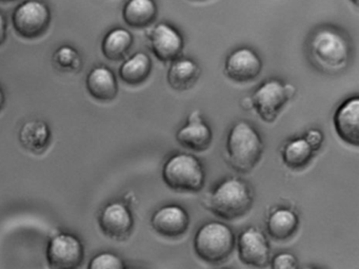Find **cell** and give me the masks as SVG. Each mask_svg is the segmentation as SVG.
I'll use <instances>...</instances> for the list:
<instances>
[{"label":"cell","mask_w":359,"mask_h":269,"mask_svg":"<svg viewBox=\"0 0 359 269\" xmlns=\"http://www.w3.org/2000/svg\"><path fill=\"white\" fill-rule=\"evenodd\" d=\"M308 50L313 64L323 72H340L350 60V41L335 27L317 28L309 39Z\"/></svg>","instance_id":"6da1fadb"},{"label":"cell","mask_w":359,"mask_h":269,"mask_svg":"<svg viewBox=\"0 0 359 269\" xmlns=\"http://www.w3.org/2000/svg\"><path fill=\"white\" fill-rule=\"evenodd\" d=\"M226 149L231 167L241 173H248L259 162L264 143L251 124L239 121L229 132Z\"/></svg>","instance_id":"7a4b0ae2"},{"label":"cell","mask_w":359,"mask_h":269,"mask_svg":"<svg viewBox=\"0 0 359 269\" xmlns=\"http://www.w3.org/2000/svg\"><path fill=\"white\" fill-rule=\"evenodd\" d=\"M253 203L251 188L238 178H226L210 195L208 207L224 220L245 216Z\"/></svg>","instance_id":"3957f363"},{"label":"cell","mask_w":359,"mask_h":269,"mask_svg":"<svg viewBox=\"0 0 359 269\" xmlns=\"http://www.w3.org/2000/svg\"><path fill=\"white\" fill-rule=\"evenodd\" d=\"M234 233L230 227L220 222H210L201 226L194 237L197 256L210 264H219L234 249Z\"/></svg>","instance_id":"277c9868"},{"label":"cell","mask_w":359,"mask_h":269,"mask_svg":"<svg viewBox=\"0 0 359 269\" xmlns=\"http://www.w3.org/2000/svg\"><path fill=\"white\" fill-rule=\"evenodd\" d=\"M205 178L203 165L192 155L178 153L163 165V182L175 191L197 192L203 189Z\"/></svg>","instance_id":"5b68a950"},{"label":"cell","mask_w":359,"mask_h":269,"mask_svg":"<svg viewBox=\"0 0 359 269\" xmlns=\"http://www.w3.org/2000/svg\"><path fill=\"white\" fill-rule=\"evenodd\" d=\"M51 22V14L45 4L39 0H28L16 9L13 26L16 32L25 39L41 37Z\"/></svg>","instance_id":"8992f818"},{"label":"cell","mask_w":359,"mask_h":269,"mask_svg":"<svg viewBox=\"0 0 359 269\" xmlns=\"http://www.w3.org/2000/svg\"><path fill=\"white\" fill-rule=\"evenodd\" d=\"M253 108L266 123H273L287 102L285 85L278 79H269L252 96Z\"/></svg>","instance_id":"52a82bcc"},{"label":"cell","mask_w":359,"mask_h":269,"mask_svg":"<svg viewBox=\"0 0 359 269\" xmlns=\"http://www.w3.org/2000/svg\"><path fill=\"white\" fill-rule=\"evenodd\" d=\"M50 266L58 269H73L83 260V246L81 240L69 233H60L50 241L47 249Z\"/></svg>","instance_id":"ba28073f"},{"label":"cell","mask_w":359,"mask_h":269,"mask_svg":"<svg viewBox=\"0 0 359 269\" xmlns=\"http://www.w3.org/2000/svg\"><path fill=\"white\" fill-rule=\"evenodd\" d=\"M262 63L258 54L248 47L239 48L228 56L224 65L226 77L237 83L253 81L262 72Z\"/></svg>","instance_id":"9c48e42d"},{"label":"cell","mask_w":359,"mask_h":269,"mask_svg":"<svg viewBox=\"0 0 359 269\" xmlns=\"http://www.w3.org/2000/svg\"><path fill=\"white\" fill-rule=\"evenodd\" d=\"M270 247L264 233L256 227H248L238 237L239 260L253 267H264L269 262Z\"/></svg>","instance_id":"30bf717a"},{"label":"cell","mask_w":359,"mask_h":269,"mask_svg":"<svg viewBox=\"0 0 359 269\" xmlns=\"http://www.w3.org/2000/svg\"><path fill=\"white\" fill-rule=\"evenodd\" d=\"M153 53L161 62H173L184 50V37L171 25L161 22L150 34Z\"/></svg>","instance_id":"8fae6325"},{"label":"cell","mask_w":359,"mask_h":269,"mask_svg":"<svg viewBox=\"0 0 359 269\" xmlns=\"http://www.w3.org/2000/svg\"><path fill=\"white\" fill-rule=\"evenodd\" d=\"M153 228L159 235L168 239H177L188 230L190 216L180 205H167L153 214L151 220Z\"/></svg>","instance_id":"7c38bea8"},{"label":"cell","mask_w":359,"mask_h":269,"mask_svg":"<svg viewBox=\"0 0 359 269\" xmlns=\"http://www.w3.org/2000/svg\"><path fill=\"white\" fill-rule=\"evenodd\" d=\"M133 216L121 202L109 204L100 216V226L104 235L112 239H126L133 228Z\"/></svg>","instance_id":"4fadbf2b"},{"label":"cell","mask_w":359,"mask_h":269,"mask_svg":"<svg viewBox=\"0 0 359 269\" xmlns=\"http://www.w3.org/2000/svg\"><path fill=\"white\" fill-rule=\"evenodd\" d=\"M336 133L344 143L353 146L359 144V98H348L334 115Z\"/></svg>","instance_id":"5bb4252c"},{"label":"cell","mask_w":359,"mask_h":269,"mask_svg":"<svg viewBox=\"0 0 359 269\" xmlns=\"http://www.w3.org/2000/svg\"><path fill=\"white\" fill-rule=\"evenodd\" d=\"M176 140L184 148L201 152L211 145L212 131L209 125L201 119V113L194 111L189 117L187 126L178 130Z\"/></svg>","instance_id":"9a60e30c"},{"label":"cell","mask_w":359,"mask_h":269,"mask_svg":"<svg viewBox=\"0 0 359 269\" xmlns=\"http://www.w3.org/2000/svg\"><path fill=\"white\" fill-rule=\"evenodd\" d=\"M87 88L94 98L102 102L114 100L118 93V85L114 73L107 67H97L88 75Z\"/></svg>","instance_id":"2e32d148"},{"label":"cell","mask_w":359,"mask_h":269,"mask_svg":"<svg viewBox=\"0 0 359 269\" xmlns=\"http://www.w3.org/2000/svg\"><path fill=\"white\" fill-rule=\"evenodd\" d=\"M158 8L154 0H129L123 8V20L135 29L147 28L156 20Z\"/></svg>","instance_id":"e0dca14e"},{"label":"cell","mask_w":359,"mask_h":269,"mask_svg":"<svg viewBox=\"0 0 359 269\" xmlns=\"http://www.w3.org/2000/svg\"><path fill=\"white\" fill-rule=\"evenodd\" d=\"M18 138L24 148L39 155L49 146L51 130L46 122L32 119L22 125Z\"/></svg>","instance_id":"ac0fdd59"},{"label":"cell","mask_w":359,"mask_h":269,"mask_svg":"<svg viewBox=\"0 0 359 269\" xmlns=\"http://www.w3.org/2000/svg\"><path fill=\"white\" fill-rule=\"evenodd\" d=\"M201 75V68L194 60L176 58L168 71V83L178 91L191 89Z\"/></svg>","instance_id":"d6986e66"},{"label":"cell","mask_w":359,"mask_h":269,"mask_svg":"<svg viewBox=\"0 0 359 269\" xmlns=\"http://www.w3.org/2000/svg\"><path fill=\"white\" fill-rule=\"evenodd\" d=\"M297 214L287 208L275 210L268 220V232L273 239L277 241H285L293 237L297 230Z\"/></svg>","instance_id":"ffe728a7"},{"label":"cell","mask_w":359,"mask_h":269,"mask_svg":"<svg viewBox=\"0 0 359 269\" xmlns=\"http://www.w3.org/2000/svg\"><path fill=\"white\" fill-rule=\"evenodd\" d=\"M152 71V62L148 54L138 52L126 60L119 70L121 79L128 85L138 86L144 83Z\"/></svg>","instance_id":"44dd1931"},{"label":"cell","mask_w":359,"mask_h":269,"mask_svg":"<svg viewBox=\"0 0 359 269\" xmlns=\"http://www.w3.org/2000/svg\"><path fill=\"white\" fill-rule=\"evenodd\" d=\"M133 45V37L123 28L113 29L102 41V53L108 60L118 62L123 60Z\"/></svg>","instance_id":"7402d4cb"},{"label":"cell","mask_w":359,"mask_h":269,"mask_svg":"<svg viewBox=\"0 0 359 269\" xmlns=\"http://www.w3.org/2000/svg\"><path fill=\"white\" fill-rule=\"evenodd\" d=\"M313 152L314 151L306 138H296L285 145L283 152V162L292 169H302L310 163Z\"/></svg>","instance_id":"603a6c76"},{"label":"cell","mask_w":359,"mask_h":269,"mask_svg":"<svg viewBox=\"0 0 359 269\" xmlns=\"http://www.w3.org/2000/svg\"><path fill=\"white\" fill-rule=\"evenodd\" d=\"M90 269H123L125 264L116 254L104 252L97 254L90 262Z\"/></svg>","instance_id":"cb8c5ba5"},{"label":"cell","mask_w":359,"mask_h":269,"mask_svg":"<svg viewBox=\"0 0 359 269\" xmlns=\"http://www.w3.org/2000/svg\"><path fill=\"white\" fill-rule=\"evenodd\" d=\"M271 267L273 269H295L297 268V258L292 254L281 252L273 258Z\"/></svg>","instance_id":"d4e9b609"},{"label":"cell","mask_w":359,"mask_h":269,"mask_svg":"<svg viewBox=\"0 0 359 269\" xmlns=\"http://www.w3.org/2000/svg\"><path fill=\"white\" fill-rule=\"evenodd\" d=\"M77 58L79 55L76 51L69 47H62L56 52L55 60L64 68H73L75 63L77 62Z\"/></svg>","instance_id":"484cf974"},{"label":"cell","mask_w":359,"mask_h":269,"mask_svg":"<svg viewBox=\"0 0 359 269\" xmlns=\"http://www.w3.org/2000/svg\"><path fill=\"white\" fill-rule=\"evenodd\" d=\"M306 138V142L310 145L313 151H316L320 148L321 144H323V134L321 133L320 130L311 129L309 130L308 133H306V138Z\"/></svg>","instance_id":"4316f807"},{"label":"cell","mask_w":359,"mask_h":269,"mask_svg":"<svg viewBox=\"0 0 359 269\" xmlns=\"http://www.w3.org/2000/svg\"><path fill=\"white\" fill-rule=\"evenodd\" d=\"M6 35H7V24L3 14L0 13V46L5 43Z\"/></svg>","instance_id":"83f0119b"},{"label":"cell","mask_w":359,"mask_h":269,"mask_svg":"<svg viewBox=\"0 0 359 269\" xmlns=\"http://www.w3.org/2000/svg\"><path fill=\"white\" fill-rule=\"evenodd\" d=\"M241 107H243L245 110H250V109L253 108V103H252V98H243V100H241Z\"/></svg>","instance_id":"f1b7e54d"},{"label":"cell","mask_w":359,"mask_h":269,"mask_svg":"<svg viewBox=\"0 0 359 269\" xmlns=\"http://www.w3.org/2000/svg\"><path fill=\"white\" fill-rule=\"evenodd\" d=\"M285 93H287V98H293L294 94H295L296 89L292 85H285Z\"/></svg>","instance_id":"f546056e"},{"label":"cell","mask_w":359,"mask_h":269,"mask_svg":"<svg viewBox=\"0 0 359 269\" xmlns=\"http://www.w3.org/2000/svg\"><path fill=\"white\" fill-rule=\"evenodd\" d=\"M5 106V94H4L3 89L0 88V111Z\"/></svg>","instance_id":"4dcf8cb0"},{"label":"cell","mask_w":359,"mask_h":269,"mask_svg":"<svg viewBox=\"0 0 359 269\" xmlns=\"http://www.w3.org/2000/svg\"><path fill=\"white\" fill-rule=\"evenodd\" d=\"M1 3H12V1H15V0H0Z\"/></svg>","instance_id":"1f68e13d"},{"label":"cell","mask_w":359,"mask_h":269,"mask_svg":"<svg viewBox=\"0 0 359 269\" xmlns=\"http://www.w3.org/2000/svg\"><path fill=\"white\" fill-rule=\"evenodd\" d=\"M353 4H355V5H358V0H351Z\"/></svg>","instance_id":"d6a6232c"}]
</instances>
